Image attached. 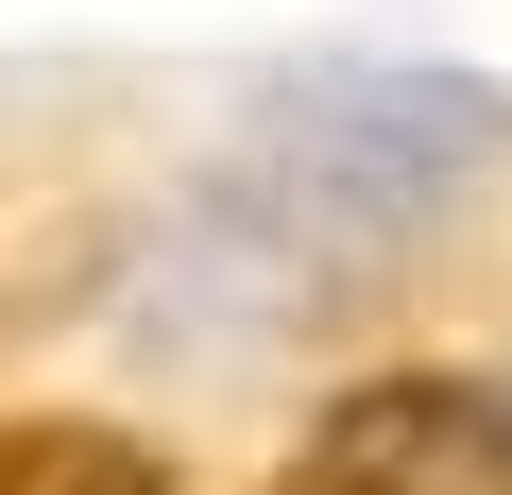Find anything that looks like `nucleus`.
Here are the masks:
<instances>
[{"label":"nucleus","mask_w":512,"mask_h":495,"mask_svg":"<svg viewBox=\"0 0 512 495\" xmlns=\"http://www.w3.org/2000/svg\"><path fill=\"white\" fill-rule=\"evenodd\" d=\"M274 495H512V410L478 376H359Z\"/></svg>","instance_id":"1"},{"label":"nucleus","mask_w":512,"mask_h":495,"mask_svg":"<svg viewBox=\"0 0 512 495\" xmlns=\"http://www.w3.org/2000/svg\"><path fill=\"white\" fill-rule=\"evenodd\" d=\"M0 495H171L137 427H86V410H18L0 427Z\"/></svg>","instance_id":"2"}]
</instances>
